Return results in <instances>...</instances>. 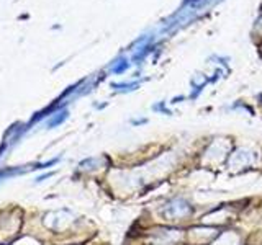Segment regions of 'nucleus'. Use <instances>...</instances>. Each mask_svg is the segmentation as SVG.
I'll list each match as a JSON object with an SVG mask.
<instances>
[{
  "label": "nucleus",
  "mask_w": 262,
  "mask_h": 245,
  "mask_svg": "<svg viewBox=\"0 0 262 245\" xmlns=\"http://www.w3.org/2000/svg\"><path fill=\"white\" fill-rule=\"evenodd\" d=\"M192 214V206L185 200L176 198L162 208V216L169 220H179Z\"/></svg>",
  "instance_id": "nucleus-1"
},
{
  "label": "nucleus",
  "mask_w": 262,
  "mask_h": 245,
  "mask_svg": "<svg viewBox=\"0 0 262 245\" xmlns=\"http://www.w3.org/2000/svg\"><path fill=\"white\" fill-rule=\"evenodd\" d=\"M251 162H252V154L246 152V151H237V152L231 154V157H229V167L241 168L244 165H249Z\"/></svg>",
  "instance_id": "nucleus-2"
}]
</instances>
